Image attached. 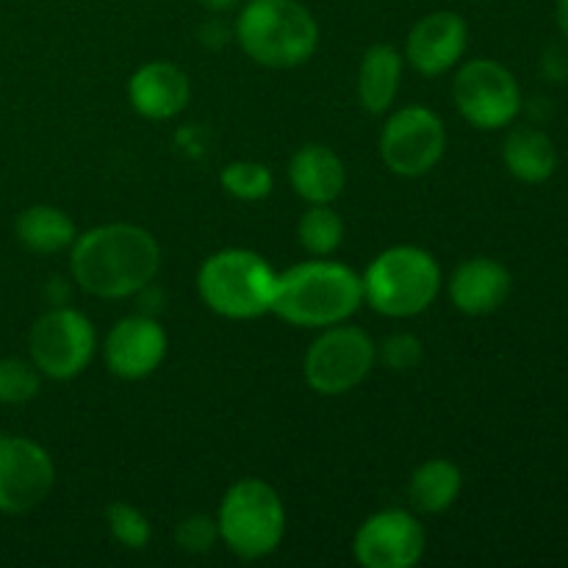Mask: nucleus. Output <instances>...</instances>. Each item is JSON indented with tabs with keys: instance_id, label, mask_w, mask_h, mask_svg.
<instances>
[{
	"instance_id": "1",
	"label": "nucleus",
	"mask_w": 568,
	"mask_h": 568,
	"mask_svg": "<svg viewBox=\"0 0 568 568\" xmlns=\"http://www.w3.org/2000/svg\"><path fill=\"white\" fill-rule=\"evenodd\" d=\"M161 247L150 231L128 222L98 225L72 242L70 270L78 286L100 300L144 292L159 275Z\"/></svg>"
},
{
	"instance_id": "3",
	"label": "nucleus",
	"mask_w": 568,
	"mask_h": 568,
	"mask_svg": "<svg viewBox=\"0 0 568 568\" xmlns=\"http://www.w3.org/2000/svg\"><path fill=\"white\" fill-rule=\"evenodd\" d=\"M236 39L261 67L292 70L320 44V26L300 0H250L236 17Z\"/></svg>"
},
{
	"instance_id": "6",
	"label": "nucleus",
	"mask_w": 568,
	"mask_h": 568,
	"mask_svg": "<svg viewBox=\"0 0 568 568\" xmlns=\"http://www.w3.org/2000/svg\"><path fill=\"white\" fill-rule=\"evenodd\" d=\"M220 541L244 560H258L275 552L286 536V508L270 483L244 477L233 483L216 514Z\"/></svg>"
},
{
	"instance_id": "13",
	"label": "nucleus",
	"mask_w": 568,
	"mask_h": 568,
	"mask_svg": "<svg viewBox=\"0 0 568 568\" xmlns=\"http://www.w3.org/2000/svg\"><path fill=\"white\" fill-rule=\"evenodd\" d=\"M166 344L153 316H125L105 336V366L122 381H142L164 364Z\"/></svg>"
},
{
	"instance_id": "8",
	"label": "nucleus",
	"mask_w": 568,
	"mask_h": 568,
	"mask_svg": "<svg viewBox=\"0 0 568 568\" xmlns=\"http://www.w3.org/2000/svg\"><path fill=\"white\" fill-rule=\"evenodd\" d=\"M98 349V333L81 311L55 305L39 316L28 336L33 366L50 381H72L81 375Z\"/></svg>"
},
{
	"instance_id": "15",
	"label": "nucleus",
	"mask_w": 568,
	"mask_h": 568,
	"mask_svg": "<svg viewBox=\"0 0 568 568\" xmlns=\"http://www.w3.org/2000/svg\"><path fill=\"white\" fill-rule=\"evenodd\" d=\"M189 98H192L189 75L170 61H150L139 67L128 81V100L144 120H172L186 109Z\"/></svg>"
},
{
	"instance_id": "10",
	"label": "nucleus",
	"mask_w": 568,
	"mask_h": 568,
	"mask_svg": "<svg viewBox=\"0 0 568 568\" xmlns=\"http://www.w3.org/2000/svg\"><path fill=\"white\" fill-rule=\"evenodd\" d=\"M447 131L442 116L427 105H408L388 116L381 133L383 164L403 178H422L442 161Z\"/></svg>"
},
{
	"instance_id": "27",
	"label": "nucleus",
	"mask_w": 568,
	"mask_h": 568,
	"mask_svg": "<svg viewBox=\"0 0 568 568\" xmlns=\"http://www.w3.org/2000/svg\"><path fill=\"white\" fill-rule=\"evenodd\" d=\"M381 358L388 369L408 372L422 364V342L410 333H397L381 344Z\"/></svg>"
},
{
	"instance_id": "22",
	"label": "nucleus",
	"mask_w": 568,
	"mask_h": 568,
	"mask_svg": "<svg viewBox=\"0 0 568 568\" xmlns=\"http://www.w3.org/2000/svg\"><path fill=\"white\" fill-rule=\"evenodd\" d=\"M297 236L305 253L316 255V258H327V255L342 247L344 220L338 216V211L331 209V203L311 205L303 220H300Z\"/></svg>"
},
{
	"instance_id": "19",
	"label": "nucleus",
	"mask_w": 568,
	"mask_h": 568,
	"mask_svg": "<svg viewBox=\"0 0 568 568\" xmlns=\"http://www.w3.org/2000/svg\"><path fill=\"white\" fill-rule=\"evenodd\" d=\"M503 161L510 175L519 178L521 183H544L558 170V150L544 131L516 128L505 139Z\"/></svg>"
},
{
	"instance_id": "16",
	"label": "nucleus",
	"mask_w": 568,
	"mask_h": 568,
	"mask_svg": "<svg viewBox=\"0 0 568 568\" xmlns=\"http://www.w3.org/2000/svg\"><path fill=\"white\" fill-rule=\"evenodd\" d=\"M510 294V272L499 261L477 255L464 261L449 277V297L458 311L486 316L503 308Z\"/></svg>"
},
{
	"instance_id": "26",
	"label": "nucleus",
	"mask_w": 568,
	"mask_h": 568,
	"mask_svg": "<svg viewBox=\"0 0 568 568\" xmlns=\"http://www.w3.org/2000/svg\"><path fill=\"white\" fill-rule=\"evenodd\" d=\"M175 541L186 555H205L220 541V527H216V519H211V516L192 514L178 521Z\"/></svg>"
},
{
	"instance_id": "28",
	"label": "nucleus",
	"mask_w": 568,
	"mask_h": 568,
	"mask_svg": "<svg viewBox=\"0 0 568 568\" xmlns=\"http://www.w3.org/2000/svg\"><path fill=\"white\" fill-rule=\"evenodd\" d=\"M200 3H203L209 11H214V14H222V11L236 9L239 0H200Z\"/></svg>"
},
{
	"instance_id": "5",
	"label": "nucleus",
	"mask_w": 568,
	"mask_h": 568,
	"mask_svg": "<svg viewBox=\"0 0 568 568\" xmlns=\"http://www.w3.org/2000/svg\"><path fill=\"white\" fill-rule=\"evenodd\" d=\"M277 272L253 250L231 247L209 255L197 272V292L225 320H255L272 311Z\"/></svg>"
},
{
	"instance_id": "9",
	"label": "nucleus",
	"mask_w": 568,
	"mask_h": 568,
	"mask_svg": "<svg viewBox=\"0 0 568 568\" xmlns=\"http://www.w3.org/2000/svg\"><path fill=\"white\" fill-rule=\"evenodd\" d=\"M453 98L471 128L497 131L521 111V89L514 72L494 59H471L453 81Z\"/></svg>"
},
{
	"instance_id": "2",
	"label": "nucleus",
	"mask_w": 568,
	"mask_h": 568,
	"mask_svg": "<svg viewBox=\"0 0 568 568\" xmlns=\"http://www.w3.org/2000/svg\"><path fill=\"white\" fill-rule=\"evenodd\" d=\"M364 303V283L338 261H305L277 275L272 314L294 327H331L347 322Z\"/></svg>"
},
{
	"instance_id": "21",
	"label": "nucleus",
	"mask_w": 568,
	"mask_h": 568,
	"mask_svg": "<svg viewBox=\"0 0 568 568\" xmlns=\"http://www.w3.org/2000/svg\"><path fill=\"white\" fill-rule=\"evenodd\" d=\"M464 488V475L447 458H430L410 475L408 497L422 514H444Z\"/></svg>"
},
{
	"instance_id": "18",
	"label": "nucleus",
	"mask_w": 568,
	"mask_h": 568,
	"mask_svg": "<svg viewBox=\"0 0 568 568\" xmlns=\"http://www.w3.org/2000/svg\"><path fill=\"white\" fill-rule=\"evenodd\" d=\"M403 78V55L392 44H372L358 70V100L369 114L392 109Z\"/></svg>"
},
{
	"instance_id": "12",
	"label": "nucleus",
	"mask_w": 568,
	"mask_h": 568,
	"mask_svg": "<svg viewBox=\"0 0 568 568\" xmlns=\"http://www.w3.org/2000/svg\"><path fill=\"white\" fill-rule=\"evenodd\" d=\"M427 538L408 510H381L358 527L355 560L364 568H410L422 560Z\"/></svg>"
},
{
	"instance_id": "25",
	"label": "nucleus",
	"mask_w": 568,
	"mask_h": 568,
	"mask_svg": "<svg viewBox=\"0 0 568 568\" xmlns=\"http://www.w3.org/2000/svg\"><path fill=\"white\" fill-rule=\"evenodd\" d=\"M105 521H109L111 536L128 549H144L153 536L148 516L128 503H111L105 510Z\"/></svg>"
},
{
	"instance_id": "23",
	"label": "nucleus",
	"mask_w": 568,
	"mask_h": 568,
	"mask_svg": "<svg viewBox=\"0 0 568 568\" xmlns=\"http://www.w3.org/2000/svg\"><path fill=\"white\" fill-rule=\"evenodd\" d=\"M220 183L231 197L244 200V203H258L272 194L275 175L261 161H233L220 172Z\"/></svg>"
},
{
	"instance_id": "4",
	"label": "nucleus",
	"mask_w": 568,
	"mask_h": 568,
	"mask_svg": "<svg viewBox=\"0 0 568 568\" xmlns=\"http://www.w3.org/2000/svg\"><path fill=\"white\" fill-rule=\"evenodd\" d=\"M364 303L392 320H408L436 303L442 292V266L427 250L414 244L388 247L361 275Z\"/></svg>"
},
{
	"instance_id": "24",
	"label": "nucleus",
	"mask_w": 568,
	"mask_h": 568,
	"mask_svg": "<svg viewBox=\"0 0 568 568\" xmlns=\"http://www.w3.org/2000/svg\"><path fill=\"white\" fill-rule=\"evenodd\" d=\"M42 386V372L33 366V361L3 358L0 361V403L22 405L33 399Z\"/></svg>"
},
{
	"instance_id": "7",
	"label": "nucleus",
	"mask_w": 568,
	"mask_h": 568,
	"mask_svg": "<svg viewBox=\"0 0 568 568\" xmlns=\"http://www.w3.org/2000/svg\"><path fill=\"white\" fill-rule=\"evenodd\" d=\"M375 361L377 344L364 327L331 325L305 353V383L322 397H342L369 377Z\"/></svg>"
},
{
	"instance_id": "17",
	"label": "nucleus",
	"mask_w": 568,
	"mask_h": 568,
	"mask_svg": "<svg viewBox=\"0 0 568 568\" xmlns=\"http://www.w3.org/2000/svg\"><path fill=\"white\" fill-rule=\"evenodd\" d=\"M288 181L305 203H333L347 186V170L327 144H303L288 161Z\"/></svg>"
},
{
	"instance_id": "11",
	"label": "nucleus",
	"mask_w": 568,
	"mask_h": 568,
	"mask_svg": "<svg viewBox=\"0 0 568 568\" xmlns=\"http://www.w3.org/2000/svg\"><path fill=\"white\" fill-rule=\"evenodd\" d=\"M55 483L48 449L22 436H0V514L20 516L39 508Z\"/></svg>"
},
{
	"instance_id": "29",
	"label": "nucleus",
	"mask_w": 568,
	"mask_h": 568,
	"mask_svg": "<svg viewBox=\"0 0 568 568\" xmlns=\"http://www.w3.org/2000/svg\"><path fill=\"white\" fill-rule=\"evenodd\" d=\"M555 14H558L560 33H564L566 42H568V0H558V11H555Z\"/></svg>"
},
{
	"instance_id": "20",
	"label": "nucleus",
	"mask_w": 568,
	"mask_h": 568,
	"mask_svg": "<svg viewBox=\"0 0 568 568\" xmlns=\"http://www.w3.org/2000/svg\"><path fill=\"white\" fill-rule=\"evenodd\" d=\"M14 233L22 247L39 255L61 253L78 239L75 222L55 205H31L22 211L14 222Z\"/></svg>"
},
{
	"instance_id": "14",
	"label": "nucleus",
	"mask_w": 568,
	"mask_h": 568,
	"mask_svg": "<svg viewBox=\"0 0 568 568\" xmlns=\"http://www.w3.org/2000/svg\"><path fill=\"white\" fill-rule=\"evenodd\" d=\"M466 42H469V28L464 17L455 11H430L410 28L405 59L419 75H444L466 53Z\"/></svg>"
}]
</instances>
